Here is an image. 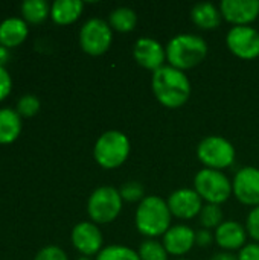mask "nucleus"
<instances>
[{"label": "nucleus", "mask_w": 259, "mask_h": 260, "mask_svg": "<svg viewBox=\"0 0 259 260\" xmlns=\"http://www.w3.org/2000/svg\"><path fill=\"white\" fill-rule=\"evenodd\" d=\"M153 91L156 99L168 108H180L191 96V82L185 72L163 66L153 73Z\"/></svg>", "instance_id": "obj_1"}, {"label": "nucleus", "mask_w": 259, "mask_h": 260, "mask_svg": "<svg viewBox=\"0 0 259 260\" xmlns=\"http://www.w3.org/2000/svg\"><path fill=\"white\" fill-rule=\"evenodd\" d=\"M165 49L169 66L182 72L198 66L209 50L206 40L195 34H179L169 40Z\"/></svg>", "instance_id": "obj_2"}, {"label": "nucleus", "mask_w": 259, "mask_h": 260, "mask_svg": "<svg viewBox=\"0 0 259 260\" xmlns=\"http://www.w3.org/2000/svg\"><path fill=\"white\" fill-rule=\"evenodd\" d=\"M171 212L162 198L156 195L145 197L136 210V229L147 238H157L171 229Z\"/></svg>", "instance_id": "obj_3"}, {"label": "nucleus", "mask_w": 259, "mask_h": 260, "mask_svg": "<svg viewBox=\"0 0 259 260\" xmlns=\"http://www.w3.org/2000/svg\"><path fill=\"white\" fill-rule=\"evenodd\" d=\"M130 139L116 129L105 131L95 143L93 157L104 169H116L122 166L130 155Z\"/></svg>", "instance_id": "obj_4"}, {"label": "nucleus", "mask_w": 259, "mask_h": 260, "mask_svg": "<svg viewBox=\"0 0 259 260\" xmlns=\"http://www.w3.org/2000/svg\"><path fill=\"white\" fill-rule=\"evenodd\" d=\"M122 197L118 189L102 186L92 192L87 201V213L95 224L113 222L122 210Z\"/></svg>", "instance_id": "obj_5"}, {"label": "nucleus", "mask_w": 259, "mask_h": 260, "mask_svg": "<svg viewBox=\"0 0 259 260\" xmlns=\"http://www.w3.org/2000/svg\"><path fill=\"white\" fill-rule=\"evenodd\" d=\"M195 192L205 200L208 204H223L227 201L234 192L231 180L221 172L215 169H202L197 172L194 178Z\"/></svg>", "instance_id": "obj_6"}, {"label": "nucleus", "mask_w": 259, "mask_h": 260, "mask_svg": "<svg viewBox=\"0 0 259 260\" xmlns=\"http://www.w3.org/2000/svg\"><path fill=\"white\" fill-rule=\"evenodd\" d=\"M197 157L208 169L221 171L234 165L235 148L224 137L209 136V137H205L198 143Z\"/></svg>", "instance_id": "obj_7"}, {"label": "nucleus", "mask_w": 259, "mask_h": 260, "mask_svg": "<svg viewBox=\"0 0 259 260\" xmlns=\"http://www.w3.org/2000/svg\"><path fill=\"white\" fill-rule=\"evenodd\" d=\"M113 41V32L110 24L102 18L87 20L79 30L81 49L93 56L105 53Z\"/></svg>", "instance_id": "obj_8"}, {"label": "nucleus", "mask_w": 259, "mask_h": 260, "mask_svg": "<svg viewBox=\"0 0 259 260\" xmlns=\"http://www.w3.org/2000/svg\"><path fill=\"white\" fill-rule=\"evenodd\" d=\"M229 50L241 59L259 56V32L252 26H234L226 35Z\"/></svg>", "instance_id": "obj_9"}, {"label": "nucleus", "mask_w": 259, "mask_h": 260, "mask_svg": "<svg viewBox=\"0 0 259 260\" xmlns=\"http://www.w3.org/2000/svg\"><path fill=\"white\" fill-rule=\"evenodd\" d=\"M234 195L244 206H259V169L246 166L240 169L232 183Z\"/></svg>", "instance_id": "obj_10"}, {"label": "nucleus", "mask_w": 259, "mask_h": 260, "mask_svg": "<svg viewBox=\"0 0 259 260\" xmlns=\"http://www.w3.org/2000/svg\"><path fill=\"white\" fill-rule=\"evenodd\" d=\"M172 216L179 219H192L200 215L203 209V200L195 192V189H177L166 201Z\"/></svg>", "instance_id": "obj_11"}, {"label": "nucleus", "mask_w": 259, "mask_h": 260, "mask_svg": "<svg viewBox=\"0 0 259 260\" xmlns=\"http://www.w3.org/2000/svg\"><path fill=\"white\" fill-rule=\"evenodd\" d=\"M133 56L136 62L143 69L156 72L163 67V62L166 59V49L157 40L151 37H143L134 43Z\"/></svg>", "instance_id": "obj_12"}, {"label": "nucleus", "mask_w": 259, "mask_h": 260, "mask_svg": "<svg viewBox=\"0 0 259 260\" xmlns=\"http://www.w3.org/2000/svg\"><path fill=\"white\" fill-rule=\"evenodd\" d=\"M221 15L235 26H249L259 15V0H223Z\"/></svg>", "instance_id": "obj_13"}, {"label": "nucleus", "mask_w": 259, "mask_h": 260, "mask_svg": "<svg viewBox=\"0 0 259 260\" xmlns=\"http://www.w3.org/2000/svg\"><path fill=\"white\" fill-rule=\"evenodd\" d=\"M72 244L82 256L99 254L102 248V235L95 222H79L72 230Z\"/></svg>", "instance_id": "obj_14"}, {"label": "nucleus", "mask_w": 259, "mask_h": 260, "mask_svg": "<svg viewBox=\"0 0 259 260\" xmlns=\"http://www.w3.org/2000/svg\"><path fill=\"white\" fill-rule=\"evenodd\" d=\"M194 245H195V232L185 224L172 225L163 235V247L168 251V254L183 256L189 253Z\"/></svg>", "instance_id": "obj_15"}, {"label": "nucleus", "mask_w": 259, "mask_h": 260, "mask_svg": "<svg viewBox=\"0 0 259 260\" xmlns=\"http://www.w3.org/2000/svg\"><path fill=\"white\" fill-rule=\"evenodd\" d=\"M246 239H247V230L237 221H224L215 230L217 245L227 251L241 250L246 245Z\"/></svg>", "instance_id": "obj_16"}, {"label": "nucleus", "mask_w": 259, "mask_h": 260, "mask_svg": "<svg viewBox=\"0 0 259 260\" xmlns=\"http://www.w3.org/2000/svg\"><path fill=\"white\" fill-rule=\"evenodd\" d=\"M27 24L24 20L18 17L6 18L0 23V46L3 47H15L21 44L27 37Z\"/></svg>", "instance_id": "obj_17"}, {"label": "nucleus", "mask_w": 259, "mask_h": 260, "mask_svg": "<svg viewBox=\"0 0 259 260\" xmlns=\"http://www.w3.org/2000/svg\"><path fill=\"white\" fill-rule=\"evenodd\" d=\"M84 9L81 0H56L50 6V17L56 24H70L76 21Z\"/></svg>", "instance_id": "obj_18"}, {"label": "nucleus", "mask_w": 259, "mask_h": 260, "mask_svg": "<svg viewBox=\"0 0 259 260\" xmlns=\"http://www.w3.org/2000/svg\"><path fill=\"white\" fill-rule=\"evenodd\" d=\"M221 17L223 15H221L220 9L214 3H209V2L197 3L191 9L192 21L202 29H215V27H218L220 23H221Z\"/></svg>", "instance_id": "obj_19"}, {"label": "nucleus", "mask_w": 259, "mask_h": 260, "mask_svg": "<svg viewBox=\"0 0 259 260\" xmlns=\"http://www.w3.org/2000/svg\"><path fill=\"white\" fill-rule=\"evenodd\" d=\"M21 133V120L17 110L2 108L0 110V143H12Z\"/></svg>", "instance_id": "obj_20"}, {"label": "nucleus", "mask_w": 259, "mask_h": 260, "mask_svg": "<svg viewBox=\"0 0 259 260\" xmlns=\"http://www.w3.org/2000/svg\"><path fill=\"white\" fill-rule=\"evenodd\" d=\"M108 24L111 29H116L118 32H130L137 24V15L131 8L119 6L110 12Z\"/></svg>", "instance_id": "obj_21"}, {"label": "nucleus", "mask_w": 259, "mask_h": 260, "mask_svg": "<svg viewBox=\"0 0 259 260\" xmlns=\"http://www.w3.org/2000/svg\"><path fill=\"white\" fill-rule=\"evenodd\" d=\"M23 18L31 24H40L50 14V6L46 0H24L21 3Z\"/></svg>", "instance_id": "obj_22"}, {"label": "nucleus", "mask_w": 259, "mask_h": 260, "mask_svg": "<svg viewBox=\"0 0 259 260\" xmlns=\"http://www.w3.org/2000/svg\"><path fill=\"white\" fill-rule=\"evenodd\" d=\"M96 260H140L139 254L124 245H110L99 251Z\"/></svg>", "instance_id": "obj_23"}, {"label": "nucleus", "mask_w": 259, "mask_h": 260, "mask_svg": "<svg viewBox=\"0 0 259 260\" xmlns=\"http://www.w3.org/2000/svg\"><path fill=\"white\" fill-rule=\"evenodd\" d=\"M137 254L140 260H168V251L165 250L163 244L154 239L143 241L139 247Z\"/></svg>", "instance_id": "obj_24"}, {"label": "nucleus", "mask_w": 259, "mask_h": 260, "mask_svg": "<svg viewBox=\"0 0 259 260\" xmlns=\"http://www.w3.org/2000/svg\"><path fill=\"white\" fill-rule=\"evenodd\" d=\"M200 222L205 229H218L223 221V210L218 204H206L200 212Z\"/></svg>", "instance_id": "obj_25"}, {"label": "nucleus", "mask_w": 259, "mask_h": 260, "mask_svg": "<svg viewBox=\"0 0 259 260\" xmlns=\"http://www.w3.org/2000/svg\"><path fill=\"white\" fill-rule=\"evenodd\" d=\"M119 193L122 197L124 201L128 203H136V201H142L145 198V189L139 181H127L121 186Z\"/></svg>", "instance_id": "obj_26"}, {"label": "nucleus", "mask_w": 259, "mask_h": 260, "mask_svg": "<svg viewBox=\"0 0 259 260\" xmlns=\"http://www.w3.org/2000/svg\"><path fill=\"white\" fill-rule=\"evenodd\" d=\"M38 110H40V101L34 94H24L17 102V113L20 116L31 117V116H35L38 113Z\"/></svg>", "instance_id": "obj_27"}, {"label": "nucleus", "mask_w": 259, "mask_h": 260, "mask_svg": "<svg viewBox=\"0 0 259 260\" xmlns=\"http://www.w3.org/2000/svg\"><path fill=\"white\" fill-rule=\"evenodd\" d=\"M34 260H69L66 253L60 248V247H55V245H49V247H44L43 250H40L35 256Z\"/></svg>", "instance_id": "obj_28"}, {"label": "nucleus", "mask_w": 259, "mask_h": 260, "mask_svg": "<svg viewBox=\"0 0 259 260\" xmlns=\"http://www.w3.org/2000/svg\"><path fill=\"white\" fill-rule=\"evenodd\" d=\"M246 230L252 239L259 242V206L250 210L247 216V222H246Z\"/></svg>", "instance_id": "obj_29"}, {"label": "nucleus", "mask_w": 259, "mask_h": 260, "mask_svg": "<svg viewBox=\"0 0 259 260\" xmlns=\"http://www.w3.org/2000/svg\"><path fill=\"white\" fill-rule=\"evenodd\" d=\"M11 88H12V79L9 73L6 72V69L0 66V102L5 98H8V94L11 93Z\"/></svg>", "instance_id": "obj_30"}, {"label": "nucleus", "mask_w": 259, "mask_h": 260, "mask_svg": "<svg viewBox=\"0 0 259 260\" xmlns=\"http://www.w3.org/2000/svg\"><path fill=\"white\" fill-rule=\"evenodd\" d=\"M238 260H259V244H246L238 254Z\"/></svg>", "instance_id": "obj_31"}, {"label": "nucleus", "mask_w": 259, "mask_h": 260, "mask_svg": "<svg viewBox=\"0 0 259 260\" xmlns=\"http://www.w3.org/2000/svg\"><path fill=\"white\" fill-rule=\"evenodd\" d=\"M212 241H215V235H212L211 230L202 229V230L195 232V245L205 248V247H209L212 244Z\"/></svg>", "instance_id": "obj_32"}, {"label": "nucleus", "mask_w": 259, "mask_h": 260, "mask_svg": "<svg viewBox=\"0 0 259 260\" xmlns=\"http://www.w3.org/2000/svg\"><path fill=\"white\" fill-rule=\"evenodd\" d=\"M209 260H238V256H235L229 251H221V253H215Z\"/></svg>", "instance_id": "obj_33"}, {"label": "nucleus", "mask_w": 259, "mask_h": 260, "mask_svg": "<svg viewBox=\"0 0 259 260\" xmlns=\"http://www.w3.org/2000/svg\"><path fill=\"white\" fill-rule=\"evenodd\" d=\"M8 50H6V47H3V46H0V66H3L6 61H8Z\"/></svg>", "instance_id": "obj_34"}, {"label": "nucleus", "mask_w": 259, "mask_h": 260, "mask_svg": "<svg viewBox=\"0 0 259 260\" xmlns=\"http://www.w3.org/2000/svg\"><path fill=\"white\" fill-rule=\"evenodd\" d=\"M78 260H92L90 257H87V256H82V257H79Z\"/></svg>", "instance_id": "obj_35"}, {"label": "nucleus", "mask_w": 259, "mask_h": 260, "mask_svg": "<svg viewBox=\"0 0 259 260\" xmlns=\"http://www.w3.org/2000/svg\"><path fill=\"white\" fill-rule=\"evenodd\" d=\"M177 260H188V259H177Z\"/></svg>", "instance_id": "obj_36"}]
</instances>
